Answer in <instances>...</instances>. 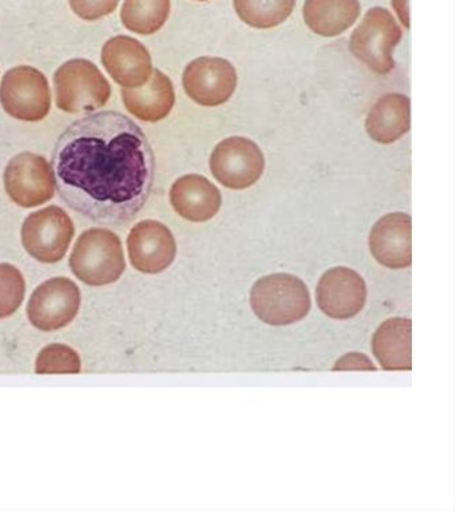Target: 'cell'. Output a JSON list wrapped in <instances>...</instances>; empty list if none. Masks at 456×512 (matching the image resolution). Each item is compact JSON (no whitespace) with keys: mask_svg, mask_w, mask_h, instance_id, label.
<instances>
[{"mask_svg":"<svg viewBox=\"0 0 456 512\" xmlns=\"http://www.w3.org/2000/svg\"><path fill=\"white\" fill-rule=\"evenodd\" d=\"M51 166L62 200L102 225L137 216L156 170L148 137L118 111L86 114L71 123L55 144Z\"/></svg>","mask_w":456,"mask_h":512,"instance_id":"obj_1","label":"cell"},{"mask_svg":"<svg viewBox=\"0 0 456 512\" xmlns=\"http://www.w3.org/2000/svg\"><path fill=\"white\" fill-rule=\"evenodd\" d=\"M73 275L89 287L117 283L126 269L121 238L105 228L83 232L70 256Z\"/></svg>","mask_w":456,"mask_h":512,"instance_id":"obj_2","label":"cell"},{"mask_svg":"<svg viewBox=\"0 0 456 512\" xmlns=\"http://www.w3.org/2000/svg\"><path fill=\"white\" fill-rule=\"evenodd\" d=\"M311 295L299 277L275 273L261 277L251 291V307L265 324L285 327L299 323L311 311Z\"/></svg>","mask_w":456,"mask_h":512,"instance_id":"obj_3","label":"cell"},{"mask_svg":"<svg viewBox=\"0 0 456 512\" xmlns=\"http://www.w3.org/2000/svg\"><path fill=\"white\" fill-rule=\"evenodd\" d=\"M55 101L67 114H90L105 106L111 86L102 71L87 59H70L54 74Z\"/></svg>","mask_w":456,"mask_h":512,"instance_id":"obj_4","label":"cell"},{"mask_svg":"<svg viewBox=\"0 0 456 512\" xmlns=\"http://www.w3.org/2000/svg\"><path fill=\"white\" fill-rule=\"evenodd\" d=\"M402 38V27L391 11L372 7L352 33L350 50L368 69L386 75L394 70V50Z\"/></svg>","mask_w":456,"mask_h":512,"instance_id":"obj_5","label":"cell"},{"mask_svg":"<svg viewBox=\"0 0 456 512\" xmlns=\"http://www.w3.org/2000/svg\"><path fill=\"white\" fill-rule=\"evenodd\" d=\"M0 105L19 121H43L51 109L50 85L45 74L31 66L7 71L0 83Z\"/></svg>","mask_w":456,"mask_h":512,"instance_id":"obj_6","label":"cell"},{"mask_svg":"<svg viewBox=\"0 0 456 512\" xmlns=\"http://www.w3.org/2000/svg\"><path fill=\"white\" fill-rule=\"evenodd\" d=\"M75 233L74 222L59 206L31 213L22 225V244L33 259L43 264L63 260Z\"/></svg>","mask_w":456,"mask_h":512,"instance_id":"obj_7","label":"cell"},{"mask_svg":"<svg viewBox=\"0 0 456 512\" xmlns=\"http://www.w3.org/2000/svg\"><path fill=\"white\" fill-rule=\"evenodd\" d=\"M210 172L225 188H251L263 176L265 157L255 142L244 137H229L214 148Z\"/></svg>","mask_w":456,"mask_h":512,"instance_id":"obj_8","label":"cell"},{"mask_svg":"<svg viewBox=\"0 0 456 512\" xmlns=\"http://www.w3.org/2000/svg\"><path fill=\"white\" fill-rule=\"evenodd\" d=\"M3 181L11 201L26 209L53 200L57 189L53 166L45 157L31 152L18 154L7 164Z\"/></svg>","mask_w":456,"mask_h":512,"instance_id":"obj_9","label":"cell"},{"mask_svg":"<svg viewBox=\"0 0 456 512\" xmlns=\"http://www.w3.org/2000/svg\"><path fill=\"white\" fill-rule=\"evenodd\" d=\"M81 307V291L73 280L54 277L35 289L27 304L30 323L42 332L67 327Z\"/></svg>","mask_w":456,"mask_h":512,"instance_id":"obj_10","label":"cell"},{"mask_svg":"<svg viewBox=\"0 0 456 512\" xmlns=\"http://www.w3.org/2000/svg\"><path fill=\"white\" fill-rule=\"evenodd\" d=\"M185 93L205 107L224 105L235 94V66L224 58L201 57L190 62L182 75Z\"/></svg>","mask_w":456,"mask_h":512,"instance_id":"obj_11","label":"cell"},{"mask_svg":"<svg viewBox=\"0 0 456 512\" xmlns=\"http://www.w3.org/2000/svg\"><path fill=\"white\" fill-rule=\"evenodd\" d=\"M316 301L320 311L331 319H352L366 305V281L350 268L329 269L317 284Z\"/></svg>","mask_w":456,"mask_h":512,"instance_id":"obj_12","label":"cell"},{"mask_svg":"<svg viewBox=\"0 0 456 512\" xmlns=\"http://www.w3.org/2000/svg\"><path fill=\"white\" fill-rule=\"evenodd\" d=\"M128 252L130 263L138 272L158 275L176 259V238L172 230L160 221H141L130 230Z\"/></svg>","mask_w":456,"mask_h":512,"instance_id":"obj_13","label":"cell"},{"mask_svg":"<svg viewBox=\"0 0 456 512\" xmlns=\"http://www.w3.org/2000/svg\"><path fill=\"white\" fill-rule=\"evenodd\" d=\"M102 65L122 89L144 86L153 73L149 50L136 38L118 35L102 47Z\"/></svg>","mask_w":456,"mask_h":512,"instance_id":"obj_14","label":"cell"},{"mask_svg":"<svg viewBox=\"0 0 456 512\" xmlns=\"http://www.w3.org/2000/svg\"><path fill=\"white\" fill-rule=\"evenodd\" d=\"M370 250L383 267L406 269L412 264V218L406 213H390L371 230Z\"/></svg>","mask_w":456,"mask_h":512,"instance_id":"obj_15","label":"cell"},{"mask_svg":"<svg viewBox=\"0 0 456 512\" xmlns=\"http://www.w3.org/2000/svg\"><path fill=\"white\" fill-rule=\"evenodd\" d=\"M170 204L178 216L200 224L212 220L220 212L222 196L208 178L200 174H186L172 185Z\"/></svg>","mask_w":456,"mask_h":512,"instance_id":"obj_16","label":"cell"},{"mask_svg":"<svg viewBox=\"0 0 456 512\" xmlns=\"http://www.w3.org/2000/svg\"><path fill=\"white\" fill-rule=\"evenodd\" d=\"M122 101L133 117L144 122H160L173 110L176 93L172 79L161 70H153L152 77L137 89H122Z\"/></svg>","mask_w":456,"mask_h":512,"instance_id":"obj_17","label":"cell"},{"mask_svg":"<svg viewBox=\"0 0 456 512\" xmlns=\"http://www.w3.org/2000/svg\"><path fill=\"white\" fill-rule=\"evenodd\" d=\"M411 102L406 95L390 93L380 98L366 119L371 140L382 145L394 144L410 132Z\"/></svg>","mask_w":456,"mask_h":512,"instance_id":"obj_18","label":"cell"},{"mask_svg":"<svg viewBox=\"0 0 456 512\" xmlns=\"http://www.w3.org/2000/svg\"><path fill=\"white\" fill-rule=\"evenodd\" d=\"M372 352L386 371H411L412 321L404 317L384 321L372 337Z\"/></svg>","mask_w":456,"mask_h":512,"instance_id":"obj_19","label":"cell"},{"mask_svg":"<svg viewBox=\"0 0 456 512\" xmlns=\"http://www.w3.org/2000/svg\"><path fill=\"white\" fill-rule=\"evenodd\" d=\"M362 13L359 0H305L303 18L308 29L320 37L346 33Z\"/></svg>","mask_w":456,"mask_h":512,"instance_id":"obj_20","label":"cell"},{"mask_svg":"<svg viewBox=\"0 0 456 512\" xmlns=\"http://www.w3.org/2000/svg\"><path fill=\"white\" fill-rule=\"evenodd\" d=\"M170 10V0H124L121 22L132 33L153 35L168 22Z\"/></svg>","mask_w":456,"mask_h":512,"instance_id":"obj_21","label":"cell"},{"mask_svg":"<svg viewBox=\"0 0 456 512\" xmlns=\"http://www.w3.org/2000/svg\"><path fill=\"white\" fill-rule=\"evenodd\" d=\"M236 14L253 29L269 30L283 25L296 7V0H233Z\"/></svg>","mask_w":456,"mask_h":512,"instance_id":"obj_22","label":"cell"},{"mask_svg":"<svg viewBox=\"0 0 456 512\" xmlns=\"http://www.w3.org/2000/svg\"><path fill=\"white\" fill-rule=\"evenodd\" d=\"M82 369L81 357L75 349L65 344H50L43 348L35 361V372L39 375H59V373H79Z\"/></svg>","mask_w":456,"mask_h":512,"instance_id":"obj_23","label":"cell"},{"mask_svg":"<svg viewBox=\"0 0 456 512\" xmlns=\"http://www.w3.org/2000/svg\"><path fill=\"white\" fill-rule=\"evenodd\" d=\"M26 295V281L14 265L0 263V319L13 316Z\"/></svg>","mask_w":456,"mask_h":512,"instance_id":"obj_24","label":"cell"},{"mask_svg":"<svg viewBox=\"0 0 456 512\" xmlns=\"http://www.w3.org/2000/svg\"><path fill=\"white\" fill-rule=\"evenodd\" d=\"M71 10L87 22H95L113 14L120 0H69Z\"/></svg>","mask_w":456,"mask_h":512,"instance_id":"obj_25","label":"cell"},{"mask_svg":"<svg viewBox=\"0 0 456 512\" xmlns=\"http://www.w3.org/2000/svg\"><path fill=\"white\" fill-rule=\"evenodd\" d=\"M335 371H348V369H372L375 371L376 367L372 364V361L362 353H348V355L341 357L335 365Z\"/></svg>","mask_w":456,"mask_h":512,"instance_id":"obj_26","label":"cell"},{"mask_svg":"<svg viewBox=\"0 0 456 512\" xmlns=\"http://www.w3.org/2000/svg\"><path fill=\"white\" fill-rule=\"evenodd\" d=\"M410 0H391L392 9L398 15L399 21L406 29H410Z\"/></svg>","mask_w":456,"mask_h":512,"instance_id":"obj_27","label":"cell"},{"mask_svg":"<svg viewBox=\"0 0 456 512\" xmlns=\"http://www.w3.org/2000/svg\"><path fill=\"white\" fill-rule=\"evenodd\" d=\"M197 2H208V0H197Z\"/></svg>","mask_w":456,"mask_h":512,"instance_id":"obj_28","label":"cell"}]
</instances>
